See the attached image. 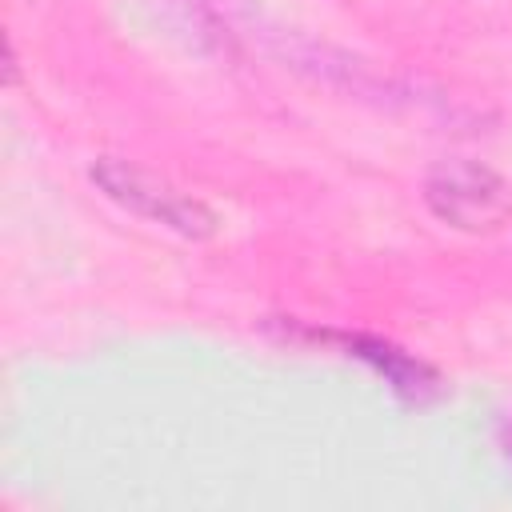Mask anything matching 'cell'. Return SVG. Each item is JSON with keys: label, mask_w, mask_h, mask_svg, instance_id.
<instances>
[{"label": "cell", "mask_w": 512, "mask_h": 512, "mask_svg": "<svg viewBox=\"0 0 512 512\" xmlns=\"http://www.w3.org/2000/svg\"><path fill=\"white\" fill-rule=\"evenodd\" d=\"M92 180H96L116 204L132 208L136 216L160 220V224H168V228H176V232H184V236H208L212 224H216L212 212H208L200 200H192V196L168 188L164 180H156L152 172H144V168H136V164H124V160L104 156V160H96Z\"/></svg>", "instance_id": "obj_2"}, {"label": "cell", "mask_w": 512, "mask_h": 512, "mask_svg": "<svg viewBox=\"0 0 512 512\" xmlns=\"http://www.w3.org/2000/svg\"><path fill=\"white\" fill-rule=\"evenodd\" d=\"M428 208L460 232H492L512 216V184L476 160H444L424 180Z\"/></svg>", "instance_id": "obj_1"}, {"label": "cell", "mask_w": 512, "mask_h": 512, "mask_svg": "<svg viewBox=\"0 0 512 512\" xmlns=\"http://www.w3.org/2000/svg\"><path fill=\"white\" fill-rule=\"evenodd\" d=\"M316 340H328V344H344L348 348V356H360L364 364H372L404 400H428V396H436V388H440V380H436V372L428 368V364H420V360H412L408 352H400L396 344H388V340H376V336H352V332H312Z\"/></svg>", "instance_id": "obj_3"}]
</instances>
